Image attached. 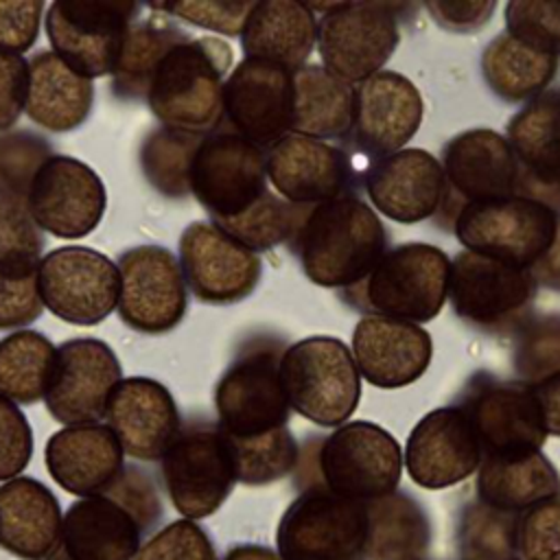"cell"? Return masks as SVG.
Segmentation results:
<instances>
[{"label":"cell","instance_id":"1","mask_svg":"<svg viewBox=\"0 0 560 560\" xmlns=\"http://www.w3.org/2000/svg\"><path fill=\"white\" fill-rule=\"evenodd\" d=\"M162 514L155 479L125 464L107 490L70 503L52 553L59 560H133L149 534L158 532Z\"/></svg>","mask_w":560,"mask_h":560},{"label":"cell","instance_id":"2","mask_svg":"<svg viewBox=\"0 0 560 560\" xmlns=\"http://www.w3.org/2000/svg\"><path fill=\"white\" fill-rule=\"evenodd\" d=\"M291 252L304 276L326 289L361 284L387 252V232L363 199L341 197L311 206Z\"/></svg>","mask_w":560,"mask_h":560},{"label":"cell","instance_id":"3","mask_svg":"<svg viewBox=\"0 0 560 560\" xmlns=\"http://www.w3.org/2000/svg\"><path fill=\"white\" fill-rule=\"evenodd\" d=\"M293 472L302 492L322 488L343 499L372 501L398 490L402 451L387 429L352 420L304 444Z\"/></svg>","mask_w":560,"mask_h":560},{"label":"cell","instance_id":"4","mask_svg":"<svg viewBox=\"0 0 560 560\" xmlns=\"http://www.w3.org/2000/svg\"><path fill=\"white\" fill-rule=\"evenodd\" d=\"M232 46L221 37H188L158 66L147 105L164 127L210 133L223 122V85Z\"/></svg>","mask_w":560,"mask_h":560},{"label":"cell","instance_id":"5","mask_svg":"<svg viewBox=\"0 0 560 560\" xmlns=\"http://www.w3.org/2000/svg\"><path fill=\"white\" fill-rule=\"evenodd\" d=\"M284 348L273 335H256L241 343L214 385L217 424L223 435L256 440L289 427L291 405L280 378Z\"/></svg>","mask_w":560,"mask_h":560},{"label":"cell","instance_id":"6","mask_svg":"<svg viewBox=\"0 0 560 560\" xmlns=\"http://www.w3.org/2000/svg\"><path fill=\"white\" fill-rule=\"evenodd\" d=\"M451 258L429 243H402L383 254L372 273L346 298L370 315L411 324L431 322L448 300Z\"/></svg>","mask_w":560,"mask_h":560},{"label":"cell","instance_id":"7","mask_svg":"<svg viewBox=\"0 0 560 560\" xmlns=\"http://www.w3.org/2000/svg\"><path fill=\"white\" fill-rule=\"evenodd\" d=\"M280 378L289 405L319 427H341L361 400L352 350L337 337H306L284 348Z\"/></svg>","mask_w":560,"mask_h":560},{"label":"cell","instance_id":"8","mask_svg":"<svg viewBox=\"0 0 560 560\" xmlns=\"http://www.w3.org/2000/svg\"><path fill=\"white\" fill-rule=\"evenodd\" d=\"M560 208L529 195L466 203L451 225L464 249L532 269L553 243Z\"/></svg>","mask_w":560,"mask_h":560},{"label":"cell","instance_id":"9","mask_svg":"<svg viewBox=\"0 0 560 560\" xmlns=\"http://www.w3.org/2000/svg\"><path fill=\"white\" fill-rule=\"evenodd\" d=\"M317 20V52L328 72L350 85L383 70L400 42L398 9L392 2L308 4Z\"/></svg>","mask_w":560,"mask_h":560},{"label":"cell","instance_id":"10","mask_svg":"<svg viewBox=\"0 0 560 560\" xmlns=\"http://www.w3.org/2000/svg\"><path fill=\"white\" fill-rule=\"evenodd\" d=\"M160 472L173 508L184 518H206L230 497L236 468L219 424L186 422L160 459Z\"/></svg>","mask_w":560,"mask_h":560},{"label":"cell","instance_id":"11","mask_svg":"<svg viewBox=\"0 0 560 560\" xmlns=\"http://www.w3.org/2000/svg\"><path fill=\"white\" fill-rule=\"evenodd\" d=\"M276 545L282 560H365V501L304 490L280 516Z\"/></svg>","mask_w":560,"mask_h":560},{"label":"cell","instance_id":"12","mask_svg":"<svg viewBox=\"0 0 560 560\" xmlns=\"http://www.w3.org/2000/svg\"><path fill=\"white\" fill-rule=\"evenodd\" d=\"M142 4L129 0H57L46 7V37L74 72L94 79L114 72L125 35Z\"/></svg>","mask_w":560,"mask_h":560},{"label":"cell","instance_id":"13","mask_svg":"<svg viewBox=\"0 0 560 560\" xmlns=\"http://www.w3.org/2000/svg\"><path fill=\"white\" fill-rule=\"evenodd\" d=\"M267 151L234 133L214 129L203 136L190 168V195L212 223L247 212L267 188Z\"/></svg>","mask_w":560,"mask_h":560},{"label":"cell","instance_id":"14","mask_svg":"<svg viewBox=\"0 0 560 560\" xmlns=\"http://www.w3.org/2000/svg\"><path fill=\"white\" fill-rule=\"evenodd\" d=\"M42 304L74 326H96L118 308L116 262L83 245H66L42 256L37 267Z\"/></svg>","mask_w":560,"mask_h":560},{"label":"cell","instance_id":"15","mask_svg":"<svg viewBox=\"0 0 560 560\" xmlns=\"http://www.w3.org/2000/svg\"><path fill=\"white\" fill-rule=\"evenodd\" d=\"M455 405L468 416L483 457L540 451L547 440L536 396L521 381L477 372Z\"/></svg>","mask_w":560,"mask_h":560},{"label":"cell","instance_id":"16","mask_svg":"<svg viewBox=\"0 0 560 560\" xmlns=\"http://www.w3.org/2000/svg\"><path fill=\"white\" fill-rule=\"evenodd\" d=\"M120 273L118 315L136 332L164 335L188 308V287L179 260L162 245H136L116 260Z\"/></svg>","mask_w":560,"mask_h":560},{"label":"cell","instance_id":"17","mask_svg":"<svg viewBox=\"0 0 560 560\" xmlns=\"http://www.w3.org/2000/svg\"><path fill=\"white\" fill-rule=\"evenodd\" d=\"M179 267L192 295L214 306L249 298L262 273L260 256L212 221H192L184 228L179 236Z\"/></svg>","mask_w":560,"mask_h":560},{"label":"cell","instance_id":"18","mask_svg":"<svg viewBox=\"0 0 560 560\" xmlns=\"http://www.w3.org/2000/svg\"><path fill=\"white\" fill-rule=\"evenodd\" d=\"M529 269L468 249L451 258L448 300L455 315L477 328H503L525 315L536 298Z\"/></svg>","mask_w":560,"mask_h":560},{"label":"cell","instance_id":"19","mask_svg":"<svg viewBox=\"0 0 560 560\" xmlns=\"http://www.w3.org/2000/svg\"><path fill=\"white\" fill-rule=\"evenodd\" d=\"M26 203L39 230L74 241L98 228L107 208V192L90 164L72 155H50L37 171Z\"/></svg>","mask_w":560,"mask_h":560},{"label":"cell","instance_id":"20","mask_svg":"<svg viewBox=\"0 0 560 560\" xmlns=\"http://www.w3.org/2000/svg\"><path fill=\"white\" fill-rule=\"evenodd\" d=\"M122 381L116 352L101 339L77 337L57 348V361L44 405L66 424H94L105 418L107 402Z\"/></svg>","mask_w":560,"mask_h":560},{"label":"cell","instance_id":"21","mask_svg":"<svg viewBox=\"0 0 560 560\" xmlns=\"http://www.w3.org/2000/svg\"><path fill=\"white\" fill-rule=\"evenodd\" d=\"M446 195L440 208L453 217L466 203L518 195L521 166L505 136L492 129H468L453 136L442 149Z\"/></svg>","mask_w":560,"mask_h":560},{"label":"cell","instance_id":"22","mask_svg":"<svg viewBox=\"0 0 560 560\" xmlns=\"http://www.w3.org/2000/svg\"><path fill=\"white\" fill-rule=\"evenodd\" d=\"M293 72L243 57L223 85V120L260 149H271L291 133Z\"/></svg>","mask_w":560,"mask_h":560},{"label":"cell","instance_id":"23","mask_svg":"<svg viewBox=\"0 0 560 560\" xmlns=\"http://www.w3.org/2000/svg\"><path fill=\"white\" fill-rule=\"evenodd\" d=\"M267 179L295 206L354 197L357 190L352 158L341 147L298 133H287L267 149Z\"/></svg>","mask_w":560,"mask_h":560},{"label":"cell","instance_id":"24","mask_svg":"<svg viewBox=\"0 0 560 560\" xmlns=\"http://www.w3.org/2000/svg\"><path fill=\"white\" fill-rule=\"evenodd\" d=\"M483 459L477 433L457 405L424 413L409 431L402 466L411 481L440 490L468 479Z\"/></svg>","mask_w":560,"mask_h":560},{"label":"cell","instance_id":"25","mask_svg":"<svg viewBox=\"0 0 560 560\" xmlns=\"http://www.w3.org/2000/svg\"><path fill=\"white\" fill-rule=\"evenodd\" d=\"M424 105L418 88L394 70H381L354 85V149L372 162L400 151L420 129Z\"/></svg>","mask_w":560,"mask_h":560},{"label":"cell","instance_id":"26","mask_svg":"<svg viewBox=\"0 0 560 560\" xmlns=\"http://www.w3.org/2000/svg\"><path fill=\"white\" fill-rule=\"evenodd\" d=\"M363 188L374 210L396 223H418L440 212L446 195L442 164L424 149H400L370 162Z\"/></svg>","mask_w":560,"mask_h":560},{"label":"cell","instance_id":"27","mask_svg":"<svg viewBox=\"0 0 560 560\" xmlns=\"http://www.w3.org/2000/svg\"><path fill=\"white\" fill-rule=\"evenodd\" d=\"M350 350L361 378L378 389H398L427 372L433 339L420 324L368 313L352 330Z\"/></svg>","mask_w":560,"mask_h":560},{"label":"cell","instance_id":"28","mask_svg":"<svg viewBox=\"0 0 560 560\" xmlns=\"http://www.w3.org/2000/svg\"><path fill=\"white\" fill-rule=\"evenodd\" d=\"M105 420L125 455L138 462L162 459L182 429L175 398L149 376L122 378L107 402Z\"/></svg>","mask_w":560,"mask_h":560},{"label":"cell","instance_id":"29","mask_svg":"<svg viewBox=\"0 0 560 560\" xmlns=\"http://www.w3.org/2000/svg\"><path fill=\"white\" fill-rule=\"evenodd\" d=\"M125 451L107 424H77L52 433L44 448L48 475L81 499L101 494L125 468Z\"/></svg>","mask_w":560,"mask_h":560},{"label":"cell","instance_id":"30","mask_svg":"<svg viewBox=\"0 0 560 560\" xmlns=\"http://www.w3.org/2000/svg\"><path fill=\"white\" fill-rule=\"evenodd\" d=\"M505 138L521 166L518 195L553 203L549 192H560V88L525 103L510 118Z\"/></svg>","mask_w":560,"mask_h":560},{"label":"cell","instance_id":"31","mask_svg":"<svg viewBox=\"0 0 560 560\" xmlns=\"http://www.w3.org/2000/svg\"><path fill=\"white\" fill-rule=\"evenodd\" d=\"M57 497L33 477L0 486V547L20 560H46L61 538Z\"/></svg>","mask_w":560,"mask_h":560},{"label":"cell","instance_id":"32","mask_svg":"<svg viewBox=\"0 0 560 560\" xmlns=\"http://www.w3.org/2000/svg\"><path fill=\"white\" fill-rule=\"evenodd\" d=\"M317 46V18L298 0H260L241 31L247 59H260L295 72Z\"/></svg>","mask_w":560,"mask_h":560},{"label":"cell","instance_id":"33","mask_svg":"<svg viewBox=\"0 0 560 560\" xmlns=\"http://www.w3.org/2000/svg\"><path fill=\"white\" fill-rule=\"evenodd\" d=\"M94 105L92 79L74 72L57 52L39 50L28 59L26 116L55 133L81 127Z\"/></svg>","mask_w":560,"mask_h":560},{"label":"cell","instance_id":"34","mask_svg":"<svg viewBox=\"0 0 560 560\" xmlns=\"http://www.w3.org/2000/svg\"><path fill=\"white\" fill-rule=\"evenodd\" d=\"M475 490L483 505L521 514L540 501L560 497V475L542 451L483 457Z\"/></svg>","mask_w":560,"mask_h":560},{"label":"cell","instance_id":"35","mask_svg":"<svg viewBox=\"0 0 560 560\" xmlns=\"http://www.w3.org/2000/svg\"><path fill=\"white\" fill-rule=\"evenodd\" d=\"M354 122V85L306 63L293 72L291 133L315 140H348Z\"/></svg>","mask_w":560,"mask_h":560},{"label":"cell","instance_id":"36","mask_svg":"<svg viewBox=\"0 0 560 560\" xmlns=\"http://www.w3.org/2000/svg\"><path fill=\"white\" fill-rule=\"evenodd\" d=\"M149 18H138L122 42L118 61L112 72V94L118 101L147 98L151 79L166 52L186 42L188 33L173 18L149 9Z\"/></svg>","mask_w":560,"mask_h":560},{"label":"cell","instance_id":"37","mask_svg":"<svg viewBox=\"0 0 560 560\" xmlns=\"http://www.w3.org/2000/svg\"><path fill=\"white\" fill-rule=\"evenodd\" d=\"M365 560H413L424 556L431 540V523L424 508L411 494L394 490L365 501Z\"/></svg>","mask_w":560,"mask_h":560},{"label":"cell","instance_id":"38","mask_svg":"<svg viewBox=\"0 0 560 560\" xmlns=\"http://www.w3.org/2000/svg\"><path fill=\"white\" fill-rule=\"evenodd\" d=\"M560 68V57L534 50L508 33L492 37L481 52L486 85L508 103H529L547 90Z\"/></svg>","mask_w":560,"mask_h":560},{"label":"cell","instance_id":"39","mask_svg":"<svg viewBox=\"0 0 560 560\" xmlns=\"http://www.w3.org/2000/svg\"><path fill=\"white\" fill-rule=\"evenodd\" d=\"M57 348L37 330H15L0 339V396L35 405L48 392Z\"/></svg>","mask_w":560,"mask_h":560},{"label":"cell","instance_id":"40","mask_svg":"<svg viewBox=\"0 0 560 560\" xmlns=\"http://www.w3.org/2000/svg\"><path fill=\"white\" fill-rule=\"evenodd\" d=\"M206 133L184 131L158 125L138 151L140 168L149 186L166 199H184L190 195V168L195 153Z\"/></svg>","mask_w":560,"mask_h":560},{"label":"cell","instance_id":"41","mask_svg":"<svg viewBox=\"0 0 560 560\" xmlns=\"http://www.w3.org/2000/svg\"><path fill=\"white\" fill-rule=\"evenodd\" d=\"M311 206H295L276 192L262 195L247 212L214 223L252 252H269L278 245L291 247Z\"/></svg>","mask_w":560,"mask_h":560},{"label":"cell","instance_id":"42","mask_svg":"<svg viewBox=\"0 0 560 560\" xmlns=\"http://www.w3.org/2000/svg\"><path fill=\"white\" fill-rule=\"evenodd\" d=\"M236 481L245 486H267L291 475L300 459V446L289 427L256 440L228 438Z\"/></svg>","mask_w":560,"mask_h":560},{"label":"cell","instance_id":"43","mask_svg":"<svg viewBox=\"0 0 560 560\" xmlns=\"http://www.w3.org/2000/svg\"><path fill=\"white\" fill-rule=\"evenodd\" d=\"M516 516L492 510L481 501L466 505L457 518L459 560H508L516 558Z\"/></svg>","mask_w":560,"mask_h":560},{"label":"cell","instance_id":"44","mask_svg":"<svg viewBox=\"0 0 560 560\" xmlns=\"http://www.w3.org/2000/svg\"><path fill=\"white\" fill-rule=\"evenodd\" d=\"M521 383L534 387L560 374V315L523 322L512 357Z\"/></svg>","mask_w":560,"mask_h":560},{"label":"cell","instance_id":"45","mask_svg":"<svg viewBox=\"0 0 560 560\" xmlns=\"http://www.w3.org/2000/svg\"><path fill=\"white\" fill-rule=\"evenodd\" d=\"M42 247V230L28 210L26 197L0 195V269H37Z\"/></svg>","mask_w":560,"mask_h":560},{"label":"cell","instance_id":"46","mask_svg":"<svg viewBox=\"0 0 560 560\" xmlns=\"http://www.w3.org/2000/svg\"><path fill=\"white\" fill-rule=\"evenodd\" d=\"M52 155L50 142L33 131L0 133V195L26 197L28 188Z\"/></svg>","mask_w":560,"mask_h":560},{"label":"cell","instance_id":"47","mask_svg":"<svg viewBox=\"0 0 560 560\" xmlns=\"http://www.w3.org/2000/svg\"><path fill=\"white\" fill-rule=\"evenodd\" d=\"M503 18L508 35L534 50L560 57V2L512 0Z\"/></svg>","mask_w":560,"mask_h":560},{"label":"cell","instance_id":"48","mask_svg":"<svg viewBox=\"0 0 560 560\" xmlns=\"http://www.w3.org/2000/svg\"><path fill=\"white\" fill-rule=\"evenodd\" d=\"M514 551L518 560H560V497L516 516Z\"/></svg>","mask_w":560,"mask_h":560},{"label":"cell","instance_id":"49","mask_svg":"<svg viewBox=\"0 0 560 560\" xmlns=\"http://www.w3.org/2000/svg\"><path fill=\"white\" fill-rule=\"evenodd\" d=\"M133 560H217V551L201 525L179 518L151 534Z\"/></svg>","mask_w":560,"mask_h":560},{"label":"cell","instance_id":"50","mask_svg":"<svg viewBox=\"0 0 560 560\" xmlns=\"http://www.w3.org/2000/svg\"><path fill=\"white\" fill-rule=\"evenodd\" d=\"M149 9L160 11L168 18L184 20L199 28L219 35H241L254 2L236 0H177V2H149Z\"/></svg>","mask_w":560,"mask_h":560},{"label":"cell","instance_id":"51","mask_svg":"<svg viewBox=\"0 0 560 560\" xmlns=\"http://www.w3.org/2000/svg\"><path fill=\"white\" fill-rule=\"evenodd\" d=\"M37 269H0V330H24L42 315Z\"/></svg>","mask_w":560,"mask_h":560},{"label":"cell","instance_id":"52","mask_svg":"<svg viewBox=\"0 0 560 560\" xmlns=\"http://www.w3.org/2000/svg\"><path fill=\"white\" fill-rule=\"evenodd\" d=\"M33 457V429L22 409L0 396V481L26 470Z\"/></svg>","mask_w":560,"mask_h":560},{"label":"cell","instance_id":"53","mask_svg":"<svg viewBox=\"0 0 560 560\" xmlns=\"http://www.w3.org/2000/svg\"><path fill=\"white\" fill-rule=\"evenodd\" d=\"M44 9L42 0H0V50L26 52L39 35Z\"/></svg>","mask_w":560,"mask_h":560},{"label":"cell","instance_id":"54","mask_svg":"<svg viewBox=\"0 0 560 560\" xmlns=\"http://www.w3.org/2000/svg\"><path fill=\"white\" fill-rule=\"evenodd\" d=\"M431 20L448 33H472L486 26L497 9L494 0H427L422 2Z\"/></svg>","mask_w":560,"mask_h":560},{"label":"cell","instance_id":"55","mask_svg":"<svg viewBox=\"0 0 560 560\" xmlns=\"http://www.w3.org/2000/svg\"><path fill=\"white\" fill-rule=\"evenodd\" d=\"M28 92V59L0 50V131L11 129L24 112Z\"/></svg>","mask_w":560,"mask_h":560},{"label":"cell","instance_id":"56","mask_svg":"<svg viewBox=\"0 0 560 560\" xmlns=\"http://www.w3.org/2000/svg\"><path fill=\"white\" fill-rule=\"evenodd\" d=\"M532 392L540 407L547 435L560 438V374L534 385Z\"/></svg>","mask_w":560,"mask_h":560},{"label":"cell","instance_id":"57","mask_svg":"<svg viewBox=\"0 0 560 560\" xmlns=\"http://www.w3.org/2000/svg\"><path fill=\"white\" fill-rule=\"evenodd\" d=\"M529 273L538 287L560 291V219H558L553 243L549 245L545 256L529 269Z\"/></svg>","mask_w":560,"mask_h":560},{"label":"cell","instance_id":"58","mask_svg":"<svg viewBox=\"0 0 560 560\" xmlns=\"http://www.w3.org/2000/svg\"><path fill=\"white\" fill-rule=\"evenodd\" d=\"M221 560H282V558L271 547L245 542V545L232 547Z\"/></svg>","mask_w":560,"mask_h":560},{"label":"cell","instance_id":"59","mask_svg":"<svg viewBox=\"0 0 560 560\" xmlns=\"http://www.w3.org/2000/svg\"><path fill=\"white\" fill-rule=\"evenodd\" d=\"M413 560H429V558H424V556H422V558H413Z\"/></svg>","mask_w":560,"mask_h":560},{"label":"cell","instance_id":"60","mask_svg":"<svg viewBox=\"0 0 560 560\" xmlns=\"http://www.w3.org/2000/svg\"><path fill=\"white\" fill-rule=\"evenodd\" d=\"M508 560H518V558H508Z\"/></svg>","mask_w":560,"mask_h":560}]
</instances>
